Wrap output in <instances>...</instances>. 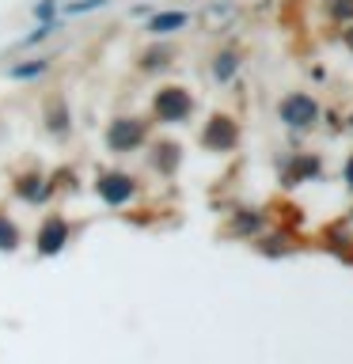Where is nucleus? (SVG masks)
I'll list each match as a JSON object with an SVG mask.
<instances>
[{
    "instance_id": "obj_1",
    "label": "nucleus",
    "mask_w": 353,
    "mask_h": 364,
    "mask_svg": "<svg viewBox=\"0 0 353 364\" xmlns=\"http://www.w3.org/2000/svg\"><path fill=\"white\" fill-rule=\"evenodd\" d=\"M278 118L285 129H293V133H307V129H315L319 118H323V107L307 95V91H293V95H285L278 102Z\"/></svg>"
},
{
    "instance_id": "obj_2",
    "label": "nucleus",
    "mask_w": 353,
    "mask_h": 364,
    "mask_svg": "<svg viewBox=\"0 0 353 364\" xmlns=\"http://www.w3.org/2000/svg\"><path fill=\"white\" fill-rule=\"evenodd\" d=\"M144 144H148V122L122 114V118H114L107 125V152L110 156H130V152H137V148H144Z\"/></svg>"
},
{
    "instance_id": "obj_3",
    "label": "nucleus",
    "mask_w": 353,
    "mask_h": 364,
    "mask_svg": "<svg viewBox=\"0 0 353 364\" xmlns=\"http://www.w3.org/2000/svg\"><path fill=\"white\" fill-rule=\"evenodd\" d=\"M152 114H156V122H164V125H179L194 114V95L186 87H175V84L159 87L152 95Z\"/></svg>"
},
{
    "instance_id": "obj_4",
    "label": "nucleus",
    "mask_w": 353,
    "mask_h": 364,
    "mask_svg": "<svg viewBox=\"0 0 353 364\" xmlns=\"http://www.w3.org/2000/svg\"><path fill=\"white\" fill-rule=\"evenodd\" d=\"M95 193L102 205H110V209H122V205H130L137 198V178L130 171H99L95 175Z\"/></svg>"
},
{
    "instance_id": "obj_5",
    "label": "nucleus",
    "mask_w": 353,
    "mask_h": 364,
    "mask_svg": "<svg viewBox=\"0 0 353 364\" xmlns=\"http://www.w3.org/2000/svg\"><path fill=\"white\" fill-rule=\"evenodd\" d=\"M68 239H73L68 220H65L61 213H50L38 224V232H34V250H38L42 258H53V255H61V250L68 247Z\"/></svg>"
},
{
    "instance_id": "obj_6",
    "label": "nucleus",
    "mask_w": 353,
    "mask_h": 364,
    "mask_svg": "<svg viewBox=\"0 0 353 364\" xmlns=\"http://www.w3.org/2000/svg\"><path fill=\"white\" fill-rule=\"evenodd\" d=\"M236 144H239V125L236 118H228V114H213L209 122H205V129H201V148L205 152H236Z\"/></svg>"
},
{
    "instance_id": "obj_7",
    "label": "nucleus",
    "mask_w": 353,
    "mask_h": 364,
    "mask_svg": "<svg viewBox=\"0 0 353 364\" xmlns=\"http://www.w3.org/2000/svg\"><path fill=\"white\" fill-rule=\"evenodd\" d=\"M323 178V164H319V156L312 152H296L285 159L281 167V182L285 186H304V182H319Z\"/></svg>"
},
{
    "instance_id": "obj_8",
    "label": "nucleus",
    "mask_w": 353,
    "mask_h": 364,
    "mask_svg": "<svg viewBox=\"0 0 353 364\" xmlns=\"http://www.w3.org/2000/svg\"><path fill=\"white\" fill-rule=\"evenodd\" d=\"M50 193H53V186H50V178H46L42 171H27V175L16 178V198L27 201V205H46Z\"/></svg>"
},
{
    "instance_id": "obj_9",
    "label": "nucleus",
    "mask_w": 353,
    "mask_h": 364,
    "mask_svg": "<svg viewBox=\"0 0 353 364\" xmlns=\"http://www.w3.org/2000/svg\"><path fill=\"white\" fill-rule=\"evenodd\" d=\"M190 23V16L186 11H152V16H148V34H175V31H182Z\"/></svg>"
},
{
    "instance_id": "obj_10",
    "label": "nucleus",
    "mask_w": 353,
    "mask_h": 364,
    "mask_svg": "<svg viewBox=\"0 0 353 364\" xmlns=\"http://www.w3.org/2000/svg\"><path fill=\"white\" fill-rule=\"evenodd\" d=\"M46 129H50L53 136L73 133V110H68L65 99H53L50 107H46Z\"/></svg>"
},
{
    "instance_id": "obj_11",
    "label": "nucleus",
    "mask_w": 353,
    "mask_h": 364,
    "mask_svg": "<svg viewBox=\"0 0 353 364\" xmlns=\"http://www.w3.org/2000/svg\"><path fill=\"white\" fill-rule=\"evenodd\" d=\"M239 65H243V61H239L236 50H216V53H213V80H216L221 87L232 84L236 73H239Z\"/></svg>"
},
{
    "instance_id": "obj_12",
    "label": "nucleus",
    "mask_w": 353,
    "mask_h": 364,
    "mask_svg": "<svg viewBox=\"0 0 353 364\" xmlns=\"http://www.w3.org/2000/svg\"><path fill=\"white\" fill-rule=\"evenodd\" d=\"M50 73V57H31V61L8 65V80L11 84H27V80H38Z\"/></svg>"
},
{
    "instance_id": "obj_13",
    "label": "nucleus",
    "mask_w": 353,
    "mask_h": 364,
    "mask_svg": "<svg viewBox=\"0 0 353 364\" xmlns=\"http://www.w3.org/2000/svg\"><path fill=\"white\" fill-rule=\"evenodd\" d=\"M148 159H152V167L159 171V175H175L182 152H179V144L164 141V144H152V156H148Z\"/></svg>"
},
{
    "instance_id": "obj_14",
    "label": "nucleus",
    "mask_w": 353,
    "mask_h": 364,
    "mask_svg": "<svg viewBox=\"0 0 353 364\" xmlns=\"http://www.w3.org/2000/svg\"><path fill=\"white\" fill-rule=\"evenodd\" d=\"M262 228H266L262 213H255V209H236L232 213V235H262Z\"/></svg>"
},
{
    "instance_id": "obj_15",
    "label": "nucleus",
    "mask_w": 353,
    "mask_h": 364,
    "mask_svg": "<svg viewBox=\"0 0 353 364\" xmlns=\"http://www.w3.org/2000/svg\"><path fill=\"white\" fill-rule=\"evenodd\" d=\"M102 8H110V0H65L61 4V16H91V11H102Z\"/></svg>"
},
{
    "instance_id": "obj_16",
    "label": "nucleus",
    "mask_w": 353,
    "mask_h": 364,
    "mask_svg": "<svg viewBox=\"0 0 353 364\" xmlns=\"http://www.w3.org/2000/svg\"><path fill=\"white\" fill-rule=\"evenodd\" d=\"M327 16H330V23L349 27L353 23V0H327Z\"/></svg>"
},
{
    "instance_id": "obj_17",
    "label": "nucleus",
    "mask_w": 353,
    "mask_h": 364,
    "mask_svg": "<svg viewBox=\"0 0 353 364\" xmlns=\"http://www.w3.org/2000/svg\"><path fill=\"white\" fill-rule=\"evenodd\" d=\"M16 247H19V228L8 220V213H0V250H8V255H11Z\"/></svg>"
},
{
    "instance_id": "obj_18",
    "label": "nucleus",
    "mask_w": 353,
    "mask_h": 364,
    "mask_svg": "<svg viewBox=\"0 0 353 364\" xmlns=\"http://www.w3.org/2000/svg\"><path fill=\"white\" fill-rule=\"evenodd\" d=\"M167 61H171V50H167V46H159V50H148L141 57V68H144V73H156V68H164Z\"/></svg>"
},
{
    "instance_id": "obj_19",
    "label": "nucleus",
    "mask_w": 353,
    "mask_h": 364,
    "mask_svg": "<svg viewBox=\"0 0 353 364\" xmlns=\"http://www.w3.org/2000/svg\"><path fill=\"white\" fill-rule=\"evenodd\" d=\"M57 11H61V0H38V4H34V19H38V23H53Z\"/></svg>"
},
{
    "instance_id": "obj_20",
    "label": "nucleus",
    "mask_w": 353,
    "mask_h": 364,
    "mask_svg": "<svg viewBox=\"0 0 353 364\" xmlns=\"http://www.w3.org/2000/svg\"><path fill=\"white\" fill-rule=\"evenodd\" d=\"M50 34H53V23H38V31H34V34H27V38H23L19 46H23V50H31V46L46 42V38H50Z\"/></svg>"
},
{
    "instance_id": "obj_21",
    "label": "nucleus",
    "mask_w": 353,
    "mask_h": 364,
    "mask_svg": "<svg viewBox=\"0 0 353 364\" xmlns=\"http://www.w3.org/2000/svg\"><path fill=\"white\" fill-rule=\"evenodd\" d=\"M342 178H346V186L353 190V156L346 159V167H342Z\"/></svg>"
},
{
    "instance_id": "obj_22",
    "label": "nucleus",
    "mask_w": 353,
    "mask_h": 364,
    "mask_svg": "<svg viewBox=\"0 0 353 364\" xmlns=\"http://www.w3.org/2000/svg\"><path fill=\"white\" fill-rule=\"evenodd\" d=\"M342 46H346V50H353V23H349L346 31H342Z\"/></svg>"
},
{
    "instance_id": "obj_23",
    "label": "nucleus",
    "mask_w": 353,
    "mask_h": 364,
    "mask_svg": "<svg viewBox=\"0 0 353 364\" xmlns=\"http://www.w3.org/2000/svg\"><path fill=\"white\" fill-rule=\"evenodd\" d=\"M349 224H353V213H349Z\"/></svg>"
}]
</instances>
